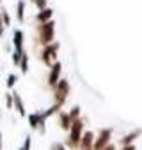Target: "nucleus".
<instances>
[{
  "mask_svg": "<svg viewBox=\"0 0 142 150\" xmlns=\"http://www.w3.org/2000/svg\"><path fill=\"white\" fill-rule=\"evenodd\" d=\"M67 132H69V136H67L64 146H67V148H71V150H77V148H78V143H80V139H82V134H84V120H82V117H80L78 120H73V122H71V127H69Z\"/></svg>",
  "mask_w": 142,
  "mask_h": 150,
  "instance_id": "nucleus-1",
  "label": "nucleus"
},
{
  "mask_svg": "<svg viewBox=\"0 0 142 150\" xmlns=\"http://www.w3.org/2000/svg\"><path fill=\"white\" fill-rule=\"evenodd\" d=\"M53 39H55V21L53 20L37 25V42L43 48L48 46V44H52Z\"/></svg>",
  "mask_w": 142,
  "mask_h": 150,
  "instance_id": "nucleus-2",
  "label": "nucleus"
},
{
  "mask_svg": "<svg viewBox=\"0 0 142 150\" xmlns=\"http://www.w3.org/2000/svg\"><path fill=\"white\" fill-rule=\"evenodd\" d=\"M59 48H60V44H59L57 41H53L52 44L44 46V48L41 50V62H43L44 65L52 67V65L57 62V51H59Z\"/></svg>",
  "mask_w": 142,
  "mask_h": 150,
  "instance_id": "nucleus-3",
  "label": "nucleus"
},
{
  "mask_svg": "<svg viewBox=\"0 0 142 150\" xmlns=\"http://www.w3.org/2000/svg\"><path fill=\"white\" fill-rule=\"evenodd\" d=\"M67 96H69V81L60 78V80H59V83H57V85H55V88H53V99H55V104L64 106V103H66Z\"/></svg>",
  "mask_w": 142,
  "mask_h": 150,
  "instance_id": "nucleus-4",
  "label": "nucleus"
},
{
  "mask_svg": "<svg viewBox=\"0 0 142 150\" xmlns=\"http://www.w3.org/2000/svg\"><path fill=\"white\" fill-rule=\"evenodd\" d=\"M110 138H112V129H101L98 138H94L93 150H103L107 145H110Z\"/></svg>",
  "mask_w": 142,
  "mask_h": 150,
  "instance_id": "nucleus-5",
  "label": "nucleus"
},
{
  "mask_svg": "<svg viewBox=\"0 0 142 150\" xmlns=\"http://www.w3.org/2000/svg\"><path fill=\"white\" fill-rule=\"evenodd\" d=\"M60 72H62V65H60V62H55V64L50 67V74H48V87H50V88H55V85L59 83Z\"/></svg>",
  "mask_w": 142,
  "mask_h": 150,
  "instance_id": "nucleus-6",
  "label": "nucleus"
},
{
  "mask_svg": "<svg viewBox=\"0 0 142 150\" xmlns=\"http://www.w3.org/2000/svg\"><path fill=\"white\" fill-rule=\"evenodd\" d=\"M94 145V132L93 131H85L82 134V139L78 143V150H93Z\"/></svg>",
  "mask_w": 142,
  "mask_h": 150,
  "instance_id": "nucleus-7",
  "label": "nucleus"
},
{
  "mask_svg": "<svg viewBox=\"0 0 142 150\" xmlns=\"http://www.w3.org/2000/svg\"><path fill=\"white\" fill-rule=\"evenodd\" d=\"M13 108L18 111L20 117H25V115H27V111H25V104H23V99H22V96H20L18 92H13Z\"/></svg>",
  "mask_w": 142,
  "mask_h": 150,
  "instance_id": "nucleus-8",
  "label": "nucleus"
},
{
  "mask_svg": "<svg viewBox=\"0 0 142 150\" xmlns=\"http://www.w3.org/2000/svg\"><path fill=\"white\" fill-rule=\"evenodd\" d=\"M23 42H25V34H23V30L16 28L14 34H13V44H14V50H16V51H23Z\"/></svg>",
  "mask_w": 142,
  "mask_h": 150,
  "instance_id": "nucleus-9",
  "label": "nucleus"
},
{
  "mask_svg": "<svg viewBox=\"0 0 142 150\" xmlns=\"http://www.w3.org/2000/svg\"><path fill=\"white\" fill-rule=\"evenodd\" d=\"M52 18H53V9H52V7H46V9H43V11H37V14H36V21H37L39 25L50 21Z\"/></svg>",
  "mask_w": 142,
  "mask_h": 150,
  "instance_id": "nucleus-10",
  "label": "nucleus"
},
{
  "mask_svg": "<svg viewBox=\"0 0 142 150\" xmlns=\"http://www.w3.org/2000/svg\"><path fill=\"white\" fill-rule=\"evenodd\" d=\"M59 125H60V129L69 131V127H71V118H69L67 111H59Z\"/></svg>",
  "mask_w": 142,
  "mask_h": 150,
  "instance_id": "nucleus-11",
  "label": "nucleus"
},
{
  "mask_svg": "<svg viewBox=\"0 0 142 150\" xmlns=\"http://www.w3.org/2000/svg\"><path fill=\"white\" fill-rule=\"evenodd\" d=\"M138 136H140V131H133V132L126 134L124 138H121V145H123V146H126V145H133V141H135Z\"/></svg>",
  "mask_w": 142,
  "mask_h": 150,
  "instance_id": "nucleus-12",
  "label": "nucleus"
},
{
  "mask_svg": "<svg viewBox=\"0 0 142 150\" xmlns=\"http://www.w3.org/2000/svg\"><path fill=\"white\" fill-rule=\"evenodd\" d=\"M16 20L20 23H23L25 20V0H18V4H16Z\"/></svg>",
  "mask_w": 142,
  "mask_h": 150,
  "instance_id": "nucleus-13",
  "label": "nucleus"
},
{
  "mask_svg": "<svg viewBox=\"0 0 142 150\" xmlns=\"http://www.w3.org/2000/svg\"><path fill=\"white\" fill-rule=\"evenodd\" d=\"M20 69H22V72L23 74H27L29 72V55L23 51V55H22V60H20V65H18Z\"/></svg>",
  "mask_w": 142,
  "mask_h": 150,
  "instance_id": "nucleus-14",
  "label": "nucleus"
},
{
  "mask_svg": "<svg viewBox=\"0 0 142 150\" xmlns=\"http://www.w3.org/2000/svg\"><path fill=\"white\" fill-rule=\"evenodd\" d=\"M60 108H62V106H59V104H55V103H53V104H52V106H50L46 111H43V117H44V120H46L48 117H52V115L59 113V111H60Z\"/></svg>",
  "mask_w": 142,
  "mask_h": 150,
  "instance_id": "nucleus-15",
  "label": "nucleus"
},
{
  "mask_svg": "<svg viewBox=\"0 0 142 150\" xmlns=\"http://www.w3.org/2000/svg\"><path fill=\"white\" fill-rule=\"evenodd\" d=\"M80 113H82L80 106H73V108H71V111H67V115H69L71 122H73V120H78V118H80Z\"/></svg>",
  "mask_w": 142,
  "mask_h": 150,
  "instance_id": "nucleus-16",
  "label": "nucleus"
},
{
  "mask_svg": "<svg viewBox=\"0 0 142 150\" xmlns=\"http://www.w3.org/2000/svg\"><path fill=\"white\" fill-rule=\"evenodd\" d=\"M0 18H2V23H4V27H11V16H9V13L2 7L0 9Z\"/></svg>",
  "mask_w": 142,
  "mask_h": 150,
  "instance_id": "nucleus-17",
  "label": "nucleus"
},
{
  "mask_svg": "<svg viewBox=\"0 0 142 150\" xmlns=\"http://www.w3.org/2000/svg\"><path fill=\"white\" fill-rule=\"evenodd\" d=\"M16 81H18V76H16V74H9V76H7V81H6L7 88H13V87L16 85Z\"/></svg>",
  "mask_w": 142,
  "mask_h": 150,
  "instance_id": "nucleus-18",
  "label": "nucleus"
},
{
  "mask_svg": "<svg viewBox=\"0 0 142 150\" xmlns=\"http://www.w3.org/2000/svg\"><path fill=\"white\" fill-rule=\"evenodd\" d=\"M25 51V50H23ZM23 51H13V64L14 65H20V60H22V55H23Z\"/></svg>",
  "mask_w": 142,
  "mask_h": 150,
  "instance_id": "nucleus-19",
  "label": "nucleus"
},
{
  "mask_svg": "<svg viewBox=\"0 0 142 150\" xmlns=\"http://www.w3.org/2000/svg\"><path fill=\"white\" fill-rule=\"evenodd\" d=\"M34 4H36V7H37L39 11H43V9H46L48 0H34Z\"/></svg>",
  "mask_w": 142,
  "mask_h": 150,
  "instance_id": "nucleus-20",
  "label": "nucleus"
},
{
  "mask_svg": "<svg viewBox=\"0 0 142 150\" xmlns=\"http://www.w3.org/2000/svg\"><path fill=\"white\" fill-rule=\"evenodd\" d=\"M6 108L7 110H13V94H6Z\"/></svg>",
  "mask_w": 142,
  "mask_h": 150,
  "instance_id": "nucleus-21",
  "label": "nucleus"
},
{
  "mask_svg": "<svg viewBox=\"0 0 142 150\" xmlns=\"http://www.w3.org/2000/svg\"><path fill=\"white\" fill-rule=\"evenodd\" d=\"M30 146H32V138H30V136H27V138H25V143H23V146H22V148H23V150H30Z\"/></svg>",
  "mask_w": 142,
  "mask_h": 150,
  "instance_id": "nucleus-22",
  "label": "nucleus"
},
{
  "mask_svg": "<svg viewBox=\"0 0 142 150\" xmlns=\"http://www.w3.org/2000/svg\"><path fill=\"white\" fill-rule=\"evenodd\" d=\"M50 150H66V146H64L62 143H52Z\"/></svg>",
  "mask_w": 142,
  "mask_h": 150,
  "instance_id": "nucleus-23",
  "label": "nucleus"
},
{
  "mask_svg": "<svg viewBox=\"0 0 142 150\" xmlns=\"http://www.w3.org/2000/svg\"><path fill=\"white\" fill-rule=\"evenodd\" d=\"M4 23H2V18H0V41H2V34H4Z\"/></svg>",
  "mask_w": 142,
  "mask_h": 150,
  "instance_id": "nucleus-24",
  "label": "nucleus"
},
{
  "mask_svg": "<svg viewBox=\"0 0 142 150\" xmlns=\"http://www.w3.org/2000/svg\"><path fill=\"white\" fill-rule=\"evenodd\" d=\"M121 150H135V145H126V146H123Z\"/></svg>",
  "mask_w": 142,
  "mask_h": 150,
  "instance_id": "nucleus-25",
  "label": "nucleus"
},
{
  "mask_svg": "<svg viewBox=\"0 0 142 150\" xmlns=\"http://www.w3.org/2000/svg\"><path fill=\"white\" fill-rule=\"evenodd\" d=\"M0 150H2V132H0Z\"/></svg>",
  "mask_w": 142,
  "mask_h": 150,
  "instance_id": "nucleus-26",
  "label": "nucleus"
},
{
  "mask_svg": "<svg viewBox=\"0 0 142 150\" xmlns=\"http://www.w3.org/2000/svg\"><path fill=\"white\" fill-rule=\"evenodd\" d=\"M0 6H2V0H0Z\"/></svg>",
  "mask_w": 142,
  "mask_h": 150,
  "instance_id": "nucleus-27",
  "label": "nucleus"
},
{
  "mask_svg": "<svg viewBox=\"0 0 142 150\" xmlns=\"http://www.w3.org/2000/svg\"><path fill=\"white\" fill-rule=\"evenodd\" d=\"M30 2H34V0H30Z\"/></svg>",
  "mask_w": 142,
  "mask_h": 150,
  "instance_id": "nucleus-28",
  "label": "nucleus"
},
{
  "mask_svg": "<svg viewBox=\"0 0 142 150\" xmlns=\"http://www.w3.org/2000/svg\"><path fill=\"white\" fill-rule=\"evenodd\" d=\"M20 150H23V148H20Z\"/></svg>",
  "mask_w": 142,
  "mask_h": 150,
  "instance_id": "nucleus-29",
  "label": "nucleus"
}]
</instances>
